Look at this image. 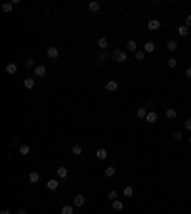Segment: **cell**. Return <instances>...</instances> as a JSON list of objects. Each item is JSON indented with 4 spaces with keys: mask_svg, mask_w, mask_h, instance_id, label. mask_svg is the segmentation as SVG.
<instances>
[{
    "mask_svg": "<svg viewBox=\"0 0 191 214\" xmlns=\"http://www.w3.org/2000/svg\"><path fill=\"white\" fill-rule=\"evenodd\" d=\"M32 73H35V76H46V73H48V69H46V65H36L35 69H32Z\"/></svg>",
    "mask_w": 191,
    "mask_h": 214,
    "instance_id": "6da1fadb",
    "label": "cell"
},
{
    "mask_svg": "<svg viewBox=\"0 0 191 214\" xmlns=\"http://www.w3.org/2000/svg\"><path fill=\"white\" fill-rule=\"evenodd\" d=\"M113 58H115L119 63H124V61H126V52H124V50H115Z\"/></svg>",
    "mask_w": 191,
    "mask_h": 214,
    "instance_id": "7a4b0ae2",
    "label": "cell"
},
{
    "mask_svg": "<svg viewBox=\"0 0 191 214\" xmlns=\"http://www.w3.org/2000/svg\"><path fill=\"white\" fill-rule=\"evenodd\" d=\"M46 55H48L50 59H55V58L59 55V48H58V46H50V48L46 50Z\"/></svg>",
    "mask_w": 191,
    "mask_h": 214,
    "instance_id": "3957f363",
    "label": "cell"
},
{
    "mask_svg": "<svg viewBox=\"0 0 191 214\" xmlns=\"http://www.w3.org/2000/svg\"><path fill=\"white\" fill-rule=\"evenodd\" d=\"M147 29H149V31L161 29V21H159V19H149V21H147Z\"/></svg>",
    "mask_w": 191,
    "mask_h": 214,
    "instance_id": "277c9868",
    "label": "cell"
},
{
    "mask_svg": "<svg viewBox=\"0 0 191 214\" xmlns=\"http://www.w3.org/2000/svg\"><path fill=\"white\" fill-rule=\"evenodd\" d=\"M88 10H90L92 14H97V12L101 10V4L96 2V0H92V2H88Z\"/></svg>",
    "mask_w": 191,
    "mask_h": 214,
    "instance_id": "5b68a950",
    "label": "cell"
},
{
    "mask_svg": "<svg viewBox=\"0 0 191 214\" xmlns=\"http://www.w3.org/2000/svg\"><path fill=\"white\" fill-rule=\"evenodd\" d=\"M55 172H58V178L59 180H63V178H67V176H69L67 166H58V168H55Z\"/></svg>",
    "mask_w": 191,
    "mask_h": 214,
    "instance_id": "8992f818",
    "label": "cell"
},
{
    "mask_svg": "<svg viewBox=\"0 0 191 214\" xmlns=\"http://www.w3.org/2000/svg\"><path fill=\"white\" fill-rule=\"evenodd\" d=\"M155 42H151V40H147V42H145L143 44V52H145V54H153V52H155Z\"/></svg>",
    "mask_w": 191,
    "mask_h": 214,
    "instance_id": "52a82bcc",
    "label": "cell"
},
{
    "mask_svg": "<svg viewBox=\"0 0 191 214\" xmlns=\"http://www.w3.org/2000/svg\"><path fill=\"white\" fill-rule=\"evenodd\" d=\"M46 187L50 189V191H55V189L59 187V182L55 180V178H52V180H48V182H46Z\"/></svg>",
    "mask_w": 191,
    "mask_h": 214,
    "instance_id": "ba28073f",
    "label": "cell"
},
{
    "mask_svg": "<svg viewBox=\"0 0 191 214\" xmlns=\"http://www.w3.org/2000/svg\"><path fill=\"white\" fill-rule=\"evenodd\" d=\"M105 90H107V92H115V90H119V82H117V80H109V82L105 84Z\"/></svg>",
    "mask_w": 191,
    "mask_h": 214,
    "instance_id": "9c48e42d",
    "label": "cell"
},
{
    "mask_svg": "<svg viewBox=\"0 0 191 214\" xmlns=\"http://www.w3.org/2000/svg\"><path fill=\"white\" fill-rule=\"evenodd\" d=\"M107 155H109L107 149H103V147L96 151V159H97V161H105V159H107Z\"/></svg>",
    "mask_w": 191,
    "mask_h": 214,
    "instance_id": "30bf717a",
    "label": "cell"
},
{
    "mask_svg": "<svg viewBox=\"0 0 191 214\" xmlns=\"http://www.w3.org/2000/svg\"><path fill=\"white\" fill-rule=\"evenodd\" d=\"M29 153H31V147L27 143H21V145H19V155H21V157H27Z\"/></svg>",
    "mask_w": 191,
    "mask_h": 214,
    "instance_id": "8fae6325",
    "label": "cell"
},
{
    "mask_svg": "<svg viewBox=\"0 0 191 214\" xmlns=\"http://www.w3.org/2000/svg\"><path fill=\"white\" fill-rule=\"evenodd\" d=\"M23 86H25L27 90H32V88H35V79H32V76H27V79L23 80Z\"/></svg>",
    "mask_w": 191,
    "mask_h": 214,
    "instance_id": "7c38bea8",
    "label": "cell"
},
{
    "mask_svg": "<svg viewBox=\"0 0 191 214\" xmlns=\"http://www.w3.org/2000/svg\"><path fill=\"white\" fill-rule=\"evenodd\" d=\"M157 119H159V115H157L155 111H149V113H147V117H145V120H147V122H151V124H153V122H157Z\"/></svg>",
    "mask_w": 191,
    "mask_h": 214,
    "instance_id": "4fadbf2b",
    "label": "cell"
},
{
    "mask_svg": "<svg viewBox=\"0 0 191 214\" xmlns=\"http://www.w3.org/2000/svg\"><path fill=\"white\" fill-rule=\"evenodd\" d=\"M103 174H105V178H113V176L117 174V168H115V166H107V168L103 170Z\"/></svg>",
    "mask_w": 191,
    "mask_h": 214,
    "instance_id": "5bb4252c",
    "label": "cell"
},
{
    "mask_svg": "<svg viewBox=\"0 0 191 214\" xmlns=\"http://www.w3.org/2000/svg\"><path fill=\"white\" fill-rule=\"evenodd\" d=\"M86 205V197L84 195H76L75 197V207H84Z\"/></svg>",
    "mask_w": 191,
    "mask_h": 214,
    "instance_id": "9a60e30c",
    "label": "cell"
},
{
    "mask_svg": "<svg viewBox=\"0 0 191 214\" xmlns=\"http://www.w3.org/2000/svg\"><path fill=\"white\" fill-rule=\"evenodd\" d=\"M6 73L8 75H15V73H17V65H15V63H8L6 65Z\"/></svg>",
    "mask_w": 191,
    "mask_h": 214,
    "instance_id": "2e32d148",
    "label": "cell"
},
{
    "mask_svg": "<svg viewBox=\"0 0 191 214\" xmlns=\"http://www.w3.org/2000/svg\"><path fill=\"white\" fill-rule=\"evenodd\" d=\"M136 48H138V44H136V40H128V42H126V50L128 52H134V54H136Z\"/></svg>",
    "mask_w": 191,
    "mask_h": 214,
    "instance_id": "e0dca14e",
    "label": "cell"
},
{
    "mask_svg": "<svg viewBox=\"0 0 191 214\" xmlns=\"http://www.w3.org/2000/svg\"><path fill=\"white\" fill-rule=\"evenodd\" d=\"M178 117V113H176V109H172V107H168L166 109V119H170V120H174Z\"/></svg>",
    "mask_w": 191,
    "mask_h": 214,
    "instance_id": "ac0fdd59",
    "label": "cell"
},
{
    "mask_svg": "<svg viewBox=\"0 0 191 214\" xmlns=\"http://www.w3.org/2000/svg\"><path fill=\"white\" fill-rule=\"evenodd\" d=\"M123 208H124V203H123V201H119V199H117V201H113V210L120 212Z\"/></svg>",
    "mask_w": 191,
    "mask_h": 214,
    "instance_id": "d6986e66",
    "label": "cell"
},
{
    "mask_svg": "<svg viewBox=\"0 0 191 214\" xmlns=\"http://www.w3.org/2000/svg\"><path fill=\"white\" fill-rule=\"evenodd\" d=\"M166 50H168V52H176V50H178V42H176V40H168V44H166Z\"/></svg>",
    "mask_w": 191,
    "mask_h": 214,
    "instance_id": "ffe728a7",
    "label": "cell"
},
{
    "mask_svg": "<svg viewBox=\"0 0 191 214\" xmlns=\"http://www.w3.org/2000/svg\"><path fill=\"white\" fill-rule=\"evenodd\" d=\"M178 35H180V36H187L189 35V27L180 25V27H178Z\"/></svg>",
    "mask_w": 191,
    "mask_h": 214,
    "instance_id": "44dd1931",
    "label": "cell"
},
{
    "mask_svg": "<svg viewBox=\"0 0 191 214\" xmlns=\"http://www.w3.org/2000/svg\"><path fill=\"white\" fill-rule=\"evenodd\" d=\"M73 155H76V157L82 155V145H80V143H75V145H73Z\"/></svg>",
    "mask_w": 191,
    "mask_h": 214,
    "instance_id": "7402d4cb",
    "label": "cell"
},
{
    "mask_svg": "<svg viewBox=\"0 0 191 214\" xmlns=\"http://www.w3.org/2000/svg\"><path fill=\"white\" fill-rule=\"evenodd\" d=\"M97 46L101 48V50H105V48L109 46V42H107V38H105V36H101L99 40H97Z\"/></svg>",
    "mask_w": 191,
    "mask_h": 214,
    "instance_id": "603a6c76",
    "label": "cell"
},
{
    "mask_svg": "<svg viewBox=\"0 0 191 214\" xmlns=\"http://www.w3.org/2000/svg\"><path fill=\"white\" fill-rule=\"evenodd\" d=\"M38 180H40V174H38V172H31V174H29V182H31V184H36Z\"/></svg>",
    "mask_w": 191,
    "mask_h": 214,
    "instance_id": "cb8c5ba5",
    "label": "cell"
},
{
    "mask_svg": "<svg viewBox=\"0 0 191 214\" xmlns=\"http://www.w3.org/2000/svg\"><path fill=\"white\" fill-rule=\"evenodd\" d=\"M123 193H124V197H132L134 195V187H132V185H126Z\"/></svg>",
    "mask_w": 191,
    "mask_h": 214,
    "instance_id": "d4e9b609",
    "label": "cell"
},
{
    "mask_svg": "<svg viewBox=\"0 0 191 214\" xmlns=\"http://www.w3.org/2000/svg\"><path fill=\"white\" fill-rule=\"evenodd\" d=\"M136 115H138V119H145V117H147V111H145L143 107H140V109L136 111Z\"/></svg>",
    "mask_w": 191,
    "mask_h": 214,
    "instance_id": "484cf974",
    "label": "cell"
},
{
    "mask_svg": "<svg viewBox=\"0 0 191 214\" xmlns=\"http://www.w3.org/2000/svg\"><path fill=\"white\" fill-rule=\"evenodd\" d=\"M12 8H14V2H6V4H2V12H12Z\"/></svg>",
    "mask_w": 191,
    "mask_h": 214,
    "instance_id": "4316f807",
    "label": "cell"
},
{
    "mask_svg": "<svg viewBox=\"0 0 191 214\" xmlns=\"http://www.w3.org/2000/svg\"><path fill=\"white\" fill-rule=\"evenodd\" d=\"M61 214H75V212H73V207H71V205H65V207L61 208Z\"/></svg>",
    "mask_w": 191,
    "mask_h": 214,
    "instance_id": "83f0119b",
    "label": "cell"
},
{
    "mask_svg": "<svg viewBox=\"0 0 191 214\" xmlns=\"http://www.w3.org/2000/svg\"><path fill=\"white\" fill-rule=\"evenodd\" d=\"M25 67H32V69H35V67H36L35 65V59H32V58H27L25 59Z\"/></svg>",
    "mask_w": 191,
    "mask_h": 214,
    "instance_id": "f1b7e54d",
    "label": "cell"
},
{
    "mask_svg": "<svg viewBox=\"0 0 191 214\" xmlns=\"http://www.w3.org/2000/svg\"><path fill=\"white\" fill-rule=\"evenodd\" d=\"M176 65H178V59H176V58H170V59H168V67H172V69H174Z\"/></svg>",
    "mask_w": 191,
    "mask_h": 214,
    "instance_id": "f546056e",
    "label": "cell"
},
{
    "mask_svg": "<svg viewBox=\"0 0 191 214\" xmlns=\"http://www.w3.org/2000/svg\"><path fill=\"white\" fill-rule=\"evenodd\" d=\"M134 55H136V59H138V61H141V59L145 58V52H136Z\"/></svg>",
    "mask_w": 191,
    "mask_h": 214,
    "instance_id": "4dcf8cb0",
    "label": "cell"
},
{
    "mask_svg": "<svg viewBox=\"0 0 191 214\" xmlns=\"http://www.w3.org/2000/svg\"><path fill=\"white\" fill-rule=\"evenodd\" d=\"M107 197H109L111 201H117V197H119V195H117V191H109V193H107Z\"/></svg>",
    "mask_w": 191,
    "mask_h": 214,
    "instance_id": "1f68e13d",
    "label": "cell"
},
{
    "mask_svg": "<svg viewBox=\"0 0 191 214\" xmlns=\"http://www.w3.org/2000/svg\"><path fill=\"white\" fill-rule=\"evenodd\" d=\"M184 126L187 128V130L191 132V119H185V122H184Z\"/></svg>",
    "mask_w": 191,
    "mask_h": 214,
    "instance_id": "d6a6232c",
    "label": "cell"
},
{
    "mask_svg": "<svg viewBox=\"0 0 191 214\" xmlns=\"http://www.w3.org/2000/svg\"><path fill=\"white\" fill-rule=\"evenodd\" d=\"M191 25V15H185V27Z\"/></svg>",
    "mask_w": 191,
    "mask_h": 214,
    "instance_id": "836d02e7",
    "label": "cell"
},
{
    "mask_svg": "<svg viewBox=\"0 0 191 214\" xmlns=\"http://www.w3.org/2000/svg\"><path fill=\"white\" fill-rule=\"evenodd\" d=\"M185 76H187V79H191V65L185 69Z\"/></svg>",
    "mask_w": 191,
    "mask_h": 214,
    "instance_id": "e575fe53",
    "label": "cell"
},
{
    "mask_svg": "<svg viewBox=\"0 0 191 214\" xmlns=\"http://www.w3.org/2000/svg\"><path fill=\"white\" fill-rule=\"evenodd\" d=\"M174 140H178V142H180V140H182V132H176V134H174Z\"/></svg>",
    "mask_w": 191,
    "mask_h": 214,
    "instance_id": "d590c367",
    "label": "cell"
},
{
    "mask_svg": "<svg viewBox=\"0 0 191 214\" xmlns=\"http://www.w3.org/2000/svg\"><path fill=\"white\" fill-rule=\"evenodd\" d=\"M15 214H27V210H25V208H19V210L15 212Z\"/></svg>",
    "mask_w": 191,
    "mask_h": 214,
    "instance_id": "8d00e7d4",
    "label": "cell"
},
{
    "mask_svg": "<svg viewBox=\"0 0 191 214\" xmlns=\"http://www.w3.org/2000/svg\"><path fill=\"white\" fill-rule=\"evenodd\" d=\"M0 214H12V212L8 210V208H2V210H0Z\"/></svg>",
    "mask_w": 191,
    "mask_h": 214,
    "instance_id": "74e56055",
    "label": "cell"
},
{
    "mask_svg": "<svg viewBox=\"0 0 191 214\" xmlns=\"http://www.w3.org/2000/svg\"><path fill=\"white\" fill-rule=\"evenodd\" d=\"M189 143H191V136H189Z\"/></svg>",
    "mask_w": 191,
    "mask_h": 214,
    "instance_id": "f35d334b",
    "label": "cell"
}]
</instances>
